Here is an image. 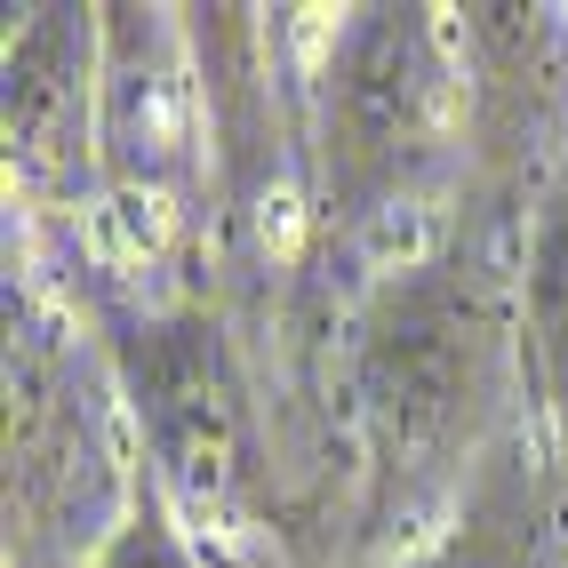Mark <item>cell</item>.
<instances>
[{"label":"cell","instance_id":"cell-1","mask_svg":"<svg viewBox=\"0 0 568 568\" xmlns=\"http://www.w3.org/2000/svg\"><path fill=\"white\" fill-rule=\"evenodd\" d=\"M520 368V313L473 264H408L376 288L353 336V416L368 448L376 528H416L448 497Z\"/></svg>","mask_w":568,"mask_h":568},{"label":"cell","instance_id":"cell-2","mask_svg":"<svg viewBox=\"0 0 568 568\" xmlns=\"http://www.w3.org/2000/svg\"><path fill=\"white\" fill-rule=\"evenodd\" d=\"M104 368L161 505L209 552L241 545L256 520V408L224 321L201 305H121L104 313Z\"/></svg>","mask_w":568,"mask_h":568},{"label":"cell","instance_id":"cell-3","mask_svg":"<svg viewBox=\"0 0 568 568\" xmlns=\"http://www.w3.org/2000/svg\"><path fill=\"white\" fill-rule=\"evenodd\" d=\"M144 473L121 457V393L89 368L64 321L9 281V520L97 560Z\"/></svg>","mask_w":568,"mask_h":568},{"label":"cell","instance_id":"cell-4","mask_svg":"<svg viewBox=\"0 0 568 568\" xmlns=\"http://www.w3.org/2000/svg\"><path fill=\"white\" fill-rule=\"evenodd\" d=\"M457 72L433 9H345L321 64V144L345 193L393 201L440 153Z\"/></svg>","mask_w":568,"mask_h":568},{"label":"cell","instance_id":"cell-5","mask_svg":"<svg viewBox=\"0 0 568 568\" xmlns=\"http://www.w3.org/2000/svg\"><path fill=\"white\" fill-rule=\"evenodd\" d=\"M201 81L176 9H104V104L97 161L104 193L176 216L201 184Z\"/></svg>","mask_w":568,"mask_h":568},{"label":"cell","instance_id":"cell-6","mask_svg":"<svg viewBox=\"0 0 568 568\" xmlns=\"http://www.w3.org/2000/svg\"><path fill=\"white\" fill-rule=\"evenodd\" d=\"M97 104H104V9H17L9 57H0V144L9 184L41 209L104 193L97 161Z\"/></svg>","mask_w":568,"mask_h":568},{"label":"cell","instance_id":"cell-7","mask_svg":"<svg viewBox=\"0 0 568 568\" xmlns=\"http://www.w3.org/2000/svg\"><path fill=\"white\" fill-rule=\"evenodd\" d=\"M513 313H520V376H528V400L545 408V433H552L560 465H568V184L537 209V224H528Z\"/></svg>","mask_w":568,"mask_h":568},{"label":"cell","instance_id":"cell-8","mask_svg":"<svg viewBox=\"0 0 568 568\" xmlns=\"http://www.w3.org/2000/svg\"><path fill=\"white\" fill-rule=\"evenodd\" d=\"M81 568H216V552L184 528L169 505H161V488L144 480L136 488V505H129V520L104 537V552L97 560H81Z\"/></svg>","mask_w":568,"mask_h":568},{"label":"cell","instance_id":"cell-9","mask_svg":"<svg viewBox=\"0 0 568 568\" xmlns=\"http://www.w3.org/2000/svg\"><path fill=\"white\" fill-rule=\"evenodd\" d=\"M400 568H505V560L488 552L480 537H440V545H416Z\"/></svg>","mask_w":568,"mask_h":568}]
</instances>
